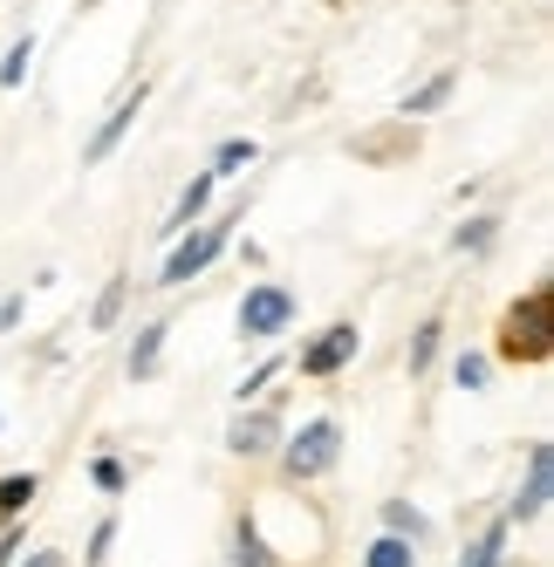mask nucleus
<instances>
[{"label":"nucleus","instance_id":"b1692460","mask_svg":"<svg viewBox=\"0 0 554 567\" xmlns=\"http://www.w3.org/2000/svg\"><path fill=\"white\" fill-rule=\"evenodd\" d=\"M486 377H493V362L465 349V355H459V390H486Z\"/></svg>","mask_w":554,"mask_h":567},{"label":"nucleus","instance_id":"9b49d317","mask_svg":"<svg viewBox=\"0 0 554 567\" xmlns=\"http://www.w3.org/2000/svg\"><path fill=\"white\" fill-rule=\"evenodd\" d=\"M42 499V478L34 472H8L0 478V526H21V513Z\"/></svg>","mask_w":554,"mask_h":567},{"label":"nucleus","instance_id":"39448f33","mask_svg":"<svg viewBox=\"0 0 554 567\" xmlns=\"http://www.w3.org/2000/svg\"><path fill=\"white\" fill-rule=\"evenodd\" d=\"M356 349H363V336H356V321H329L322 336H315L308 349H301V377H336V370H349L356 362Z\"/></svg>","mask_w":554,"mask_h":567},{"label":"nucleus","instance_id":"cd10ccee","mask_svg":"<svg viewBox=\"0 0 554 567\" xmlns=\"http://www.w3.org/2000/svg\"><path fill=\"white\" fill-rule=\"evenodd\" d=\"M21 567H62V554H49V547H42V554H28Z\"/></svg>","mask_w":554,"mask_h":567},{"label":"nucleus","instance_id":"2eb2a0df","mask_svg":"<svg viewBox=\"0 0 554 567\" xmlns=\"http://www.w3.org/2000/svg\"><path fill=\"white\" fill-rule=\"evenodd\" d=\"M439 342H445V321H439V315H424V321H418V336H411V377H424L431 362H439Z\"/></svg>","mask_w":554,"mask_h":567},{"label":"nucleus","instance_id":"ddd939ff","mask_svg":"<svg viewBox=\"0 0 554 567\" xmlns=\"http://www.w3.org/2000/svg\"><path fill=\"white\" fill-rule=\"evenodd\" d=\"M452 90H459V69H439L431 83H418V90L404 96V116H431V110H445V103H452Z\"/></svg>","mask_w":554,"mask_h":567},{"label":"nucleus","instance_id":"0eeeda50","mask_svg":"<svg viewBox=\"0 0 554 567\" xmlns=\"http://www.w3.org/2000/svg\"><path fill=\"white\" fill-rule=\"evenodd\" d=\"M226 452H233V458H267V452H281V417H274V411L233 417V424H226Z\"/></svg>","mask_w":554,"mask_h":567},{"label":"nucleus","instance_id":"5701e85b","mask_svg":"<svg viewBox=\"0 0 554 567\" xmlns=\"http://www.w3.org/2000/svg\"><path fill=\"white\" fill-rule=\"evenodd\" d=\"M110 540H116V513H103V519H96V534H90V554H83V567H103V560H110Z\"/></svg>","mask_w":554,"mask_h":567},{"label":"nucleus","instance_id":"393cba45","mask_svg":"<svg viewBox=\"0 0 554 567\" xmlns=\"http://www.w3.org/2000/svg\"><path fill=\"white\" fill-rule=\"evenodd\" d=\"M21 547H28V526H0V567H14Z\"/></svg>","mask_w":554,"mask_h":567},{"label":"nucleus","instance_id":"412c9836","mask_svg":"<svg viewBox=\"0 0 554 567\" xmlns=\"http://www.w3.org/2000/svg\"><path fill=\"white\" fill-rule=\"evenodd\" d=\"M124 295H131V280H124V274H116V280H110V288L96 295V308H90V329H110V321H116V315H124Z\"/></svg>","mask_w":554,"mask_h":567},{"label":"nucleus","instance_id":"4468645a","mask_svg":"<svg viewBox=\"0 0 554 567\" xmlns=\"http://www.w3.org/2000/svg\"><path fill=\"white\" fill-rule=\"evenodd\" d=\"M213 185H219V178H213V172H199V178H192V185L178 192V206H172V233H185L192 219H199V213L213 206Z\"/></svg>","mask_w":554,"mask_h":567},{"label":"nucleus","instance_id":"20e7f679","mask_svg":"<svg viewBox=\"0 0 554 567\" xmlns=\"http://www.w3.org/2000/svg\"><path fill=\"white\" fill-rule=\"evenodd\" d=\"M295 295L288 288H274V280H260V288H247L240 295V336L247 342H267V336H281L288 329V321H295Z\"/></svg>","mask_w":554,"mask_h":567},{"label":"nucleus","instance_id":"6e6552de","mask_svg":"<svg viewBox=\"0 0 554 567\" xmlns=\"http://www.w3.org/2000/svg\"><path fill=\"white\" fill-rule=\"evenodd\" d=\"M144 96H151V83H137V90H131L124 103H116V110H110V124H103V131H96V137L83 144V165H103V157H110L116 144H124V137H131V124H137V110H144Z\"/></svg>","mask_w":554,"mask_h":567},{"label":"nucleus","instance_id":"aec40b11","mask_svg":"<svg viewBox=\"0 0 554 567\" xmlns=\"http://www.w3.org/2000/svg\"><path fill=\"white\" fill-rule=\"evenodd\" d=\"M28 62H34V34H21V42L0 55V90H21L28 83Z\"/></svg>","mask_w":554,"mask_h":567},{"label":"nucleus","instance_id":"4be33fe9","mask_svg":"<svg viewBox=\"0 0 554 567\" xmlns=\"http://www.w3.org/2000/svg\"><path fill=\"white\" fill-rule=\"evenodd\" d=\"M493 233H500V219H493V213H480V219H465V226H459L452 247H459V254H486V247H493Z\"/></svg>","mask_w":554,"mask_h":567},{"label":"nucleus","instance_id":"9d476101","mask_svg":"<svg viewBox=\"0 0 554 567\" xmlns=\"http://www.w3.org/2000/svg\"><path fill=\"white\" fill-rule=\"evenodd\" d=\"M165 336H172V321H165V315H157V321H144V329H137V342H131V362H124V370H131V383L157 377V349H165Z\"/></svg>","mask_w":554,"mask_h":567},{"label":"nucleus","instance_id":"7ed1b4c3","mask_svg":"<svg viewBox=\"0 0 554 567\" xmlns=\"http://www.w3.org/2000/svg\"><path fill=\"white\" fill-rule=\"evenodd\" d=\"M226 233H233V219H219V226H192V239H178V247L165 254L157 280H165V288H185V280H199V274L226 254Z\"/></svg>","mask_w":554,"mask_h":567},{"label":"nucleus","instance_id":"f03ea898","mask_svg":"<svg viewBox=\"0 0 554 567\" xmlns=\"http://www.w3.org/2000/svg\"><path fill=\"white\" fill-rule=\"evenodd\" d=\"M500 355H506V362H547V355H554V336H547V288L521 295V308L506 315Z\"/></svg>","mask_w":554,"mask_h":567},{"label":"nucleus","instance_id":"f3484780","mask_svg":"<svg viewBox=\"0 0 554 567\" xmlns=\"http://www.w3.org/2000/svg\"><path fill=\"white\" fill-rule=\"evenodd\" d=\"M363 567H418V547H411V540L377 534V540H370V554H363Z\"/></svg>","mask_w":554,"mask_h":567},{"label":"nucleus","instance_id":"1a4fd4ad","mask_svg":"<svg viewBox=\"0 0 554 567\" xmlns=\"http://www.w3.org/2000/svg\"><path fill=\"white\" fill-rule=\"evenodd\" d=\"M233 567H288L281 554L267 547V526H260V513H240V519H233Z\"/></svg>","mask_w":554,"mask_h":567},{"label":"nucleus","instance_id":"a878e982","mask_svg":"<svg viewBox=\"0 0 554 567\" xmlns=\"http://www.w3.org/2000/svg\"><path fill=\"white\" fill-rule=\"evenodd\" d=\"M274 370H281V362H260V370H254V377L240 383V403H254V396H260V390L274 383Z\"/></svg>","mask_w":554,"mask_h":567},{"label":"nucleus","instance_id":"423d86ee","mask_svg":"<svg viewBox=\"0 0 554 567\" xmlns=\"http://www.w3.org/2000/svg\"><path fill=\"white\" fill-rule=\"evenodd\" d=\"M547 485H554V444L541 437L534 452H527V485L513 493V513H506V526H527V519H541V513H547Z\"/></svg>","mask_w":554,"mask_h":567},{"label":"nucleus","instance_id":"dca6fc26","mask_svg":"<svg viewBox=\"0 0 554 567\" xmlns=\"http://www.w3.org/2000/svg\"><path fill=\"white\" fill-rule=\"evenodd\" d=\"M459 567H506V519H493L486 534L465 547V560H459Z\"/></svg>","mask_w":554,"mask_h":567},{"label":"nucleus","instance_id":"f8f14e48","mask_svg":"<svg viewBox=\"0 0 554 567\" xmlns=\"http://www.w3.org/2000/svg\"><path fill=\"white\" fill-rule=\"evenodd\" d=\"M383 534H390V540H411V547H424V540H431V519H424L411 499H390V506H383Z\"/></svg>","mask_w":554,"mask_h":567},{"label":"nucleus","instance_id":"6ab92c4d","mask_svg":"<svg viewBox=\"0 0 554 567\" xmlns=\"http://www.w3.org/2000/svg\"><path fill=\"white\" fill-rule=\"evenodd\" d=\"M254 157H260V144H254V137H226V144L213 151V178H219V172H247Z\"/></svg>","mask_w":554,"mask_h":567},{"label":"nucleus","instance_id":"bb28decb","mask_svg":"<svg viewBox=\"0 0 554 567\" xmlns=\"http://www.w3.org/2000/svg\"><path fill=\"white\" fill-rule=\"evenodd\" d=\"M21 308H28V295H8V301H0V336H8L14 321H21Z\"/></svg>","mask_w":554,"mask_h":567},{"label":"nucleus","instance_id":"f257e3e1","mask_svg":"<svg viewBox=\"0 0 554 567\" xmlns=\"http://www.w3.org/2000/svg\"><path fill=\"white\" fill-rule=\"evenodd\" d=\"M342 458V424L336 417H308L295 437H281V472L288 478H322Z\"/></svg>","mask_w":554,"mask_h":567},{"label":"nucleus","instance_id":"a211bd4d","mask_svg":"<svg viewBox=\"0 0 554 567\" xmlns=\"http://www.w3.org/2000/svg\"><path fill=\"white\" fill-rule=\"evenodd\" d=\"M90 485H96V493H124V485H131V465L124 458H116V452H103V458H90Z\"/></svg>","mask_w":554,"mask_h":567}]
</instances>
